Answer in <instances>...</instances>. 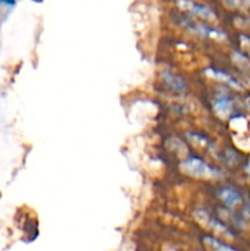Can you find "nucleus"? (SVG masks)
Segmentation results:
<instances>
[{"label": "nucleus", "instance_id": "nucleus-5", "mask_svg": "<svg viewBox=\"0 0 250 251\" xmlns=\"http://www.w3.org/2000/svg\"><path fill=\"white\" fill-rule=\"evenodd\" d=\"M162 80H163L164 85L168 86L169 90H172L173 92L181 93L185 91L186 86L185 82L181 77H179L178 75L173 74L169 70H163L162 71Z\"/></svg>", "mask_w": 250, "mask_h": 251}, {"label": "nucleus", "instance_id": "nucleus-2", "mask_svg": "<svg viewBox=\"0 0 250 251\" xmlns=\"http://www.w3.org/2000/svg\"><path fill=\"white\" fill-rule=\"evenodd\" d=\"M195 218L199 221V222L203 223L206 227L212 229L215 234L223 235V237L227 238V239H234L235 238V233L233 232V229H230L227 225H225V223L221 222V221L211 217L210 213H207L206 211L203 210L196 211Z\"/></svg>", "mask_w": 250, "mask_h": 251}, {"label": "nucleus", "instance_id": "nucleus-6", "mask_svg": "<svg viewBox=\"0 0 250 251\" xmlns=\"http://www.w3.org/2000/svg\"><path fill=\"white\" fill-rule=\"evenodd\" d=\"M202 243L208 251H242L232 244L223 242L220 238L212 237V235H203Z\"/></svg>", "mask_w": 250, "mask_h": 251}, {"label": "nucleus", "instance_id": "nucleus-3", "mask_svg": "<svg viewBox=\"0 0 250 251\" xmlns=\"http://www.w3.org/2000/svg\"><path fill=\"white\" fill-rule=\"evenodd\" d=\"M178 5L185 11H189L190 14L195 15V16L201 17L205 20H213L215 19V12L210 9V7L205 6V5L196 4V2L191 1V0H179Z\"/></svg>", "mask_w": 250, "mask_h": 251}, {"label": "nucleus", "instance_id": "nucleus-7", "mask_svg": "<svg viewBox=\"0 0 250 251\" xmlns=\"http://www.w3.org/2000/svg\"><path fill=\"white\" fill-rule=\"evenodd\" d=\"M207 74H211V76H212L213 78H217V80L222 81V82L227 83V85H229L232 88H240V85L239 82H238L235 78H233L232 76L228 75V74L223 73V71H220V70H215V69H207V71H206Z\"/></svg>", "mask_w": 250, "mask_h": 251}, {"label": "nucleus", "instance_id": "nucleus-4", "mask_svg": "<svg viewBox=\"0 0 250 251\" xmlns=\"http://www.w3.org/2000/svg\"><path fill=\"white\" fill-rule=\"evenodd\" d=\"M213 108H215V112L217 113V115L222 118H228L234 109V103L227 93H220L216 97Z\"/></svg>", "mask_w": 250, "mask_h": 251}, {"label": "nucleus", "instance_id": "nucleus-8", "mask_svg": "<svg viewBox=\"0 0 250 251\" xmlns=\"http://www.w3.org/2000/svg\"><path fill=\"white\" fill-rule=\"evenodd\" d=\"M245 172H247L248 178H249V180H250V163L247 164V167H245Z\"/></svg>", "mask_w": 250, "mask_h": 251}, {"label": "nucleus", "instance_id": "nucleus-1", "mask_svg": "<svg viewBox=\"0 0 250 251\" xmlns=\"http://www.w3.org/2000/svg\"><path fill=\"white\" fill-rule=\"evenodd\" d=\"M180 168L184 174L201 179L222 178V172L215 167L206 163L199 157H189L180 163Z\"/></svg>", "mask_w": 250, "mask_h": 251}]
</instances>
